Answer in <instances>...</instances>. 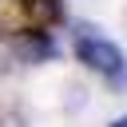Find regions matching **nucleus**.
I'll return each instance as SVG.
<instances>
[{
    "label": "nucleus",
    "mask_w": 127,
    "mask_h": 127,
    "mask_svg": "<svg viewBox=\"0 0 127 127\" xmlns=\"http://www.w3.org/2000/svg\"><path fill=\"white\" fill-rule=\"evenodd\" d=\"M107 79H111V87H115V91H127V60H123V64H119Z\"/></svg>",
    "instance_id": "20e7f679"
},
{
    "label": "nucleus",
    "mask_w": 127,
    "mask_h": 127,
    "mask_svg": "<svg viewBox=\"0 0 127 127\" xmlns=\"http://www.w3.org/2000/svg\"><path fill=\"white\" fill-rule=\"evenodd\" d=\"M16 56L28 60V64H44V60L56 56V44H52L44 32H24V36L16 40Z\"/></svg>",
    "instance_id": "f03ea898"
},
{
    "label": "nucleus",
    "mask_w": 127,
    "mask_h": 127,
    "mask_svg": "<svg viewBox=\"0 0 127 127\" xmlns=\"http://www.w3.org/2000/svg\"><path fill=\"white\" fill-rule=\"evenodd\" d=\"M75 56H79L83 67L103 71V75H111V71L123 64V52H119L111 40H99V36H79V40H75Z\"/></svg>",
    "instance_id": "f257e3e1"
},
{
    "label": "nucleus",
    "mask_w": 127,
    "mask_h": 127,
    "mask_svg": "<svg viewBox=\"0 0 127 127\" xmlns=\"http://www.w3.org/2000/svg\"><path fill=\"white\" fill-rule=\"evenodd\" d=\"M111 127H127V115H123V119H115V123H111Z\"/></svg>",
    "instance_id": "39448f33"
},
{
    "label": "nucleus",
    "mask_w": 127,
    "mask_h": 127,
    "mask_svg": "<svg viewBox=\"0 0 127 127\" xmlns=\"http://www.w3.org/2000/svg\"><path fill=\"white\" fill-rule=\"evenodd\" d=\"M0 36H4V24H0Z\"/></svg>",
    "instance_id": "423d86ee"
},
{
    "label": "nucleus",
    "mask_w": 127,
    "mask_h": 127,
    "mask_svg": "<svg viewBox=\"0 0 127 127\" xmlns=\"http://www.w3.org/2000/svg\"><path fill=\"white\" fill-rule=\"evenodd\" d=\"M20 8H24V16L36 28H48V24H56L64 16V4L60 0H20Z\"/></svg>",
    "instance_id": "7ed1b4c3"
}]
</instances>
